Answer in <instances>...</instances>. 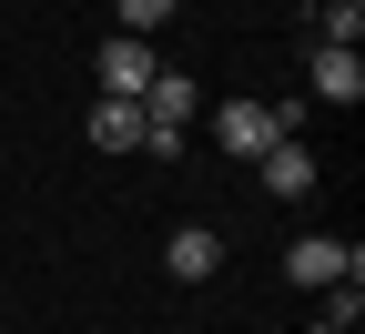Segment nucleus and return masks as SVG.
<instances>
[{"label":"nucleus","instance_id":"1","mask_svg":"<svg viewBox=\"0 0 365 334\" xmlns=\"http://www.w3.org/2000/svg\"><path fill=\"white\" fill-rule=\"evenodd\" d=\"M284 132H294V102H223V112H213V142H223V152H234V162L274 152V142H284Z\"/></svg>","mask_w":365,"mask_h":334},{"label":"nucleus","instance_id":"2","mask_svg":"<svg viewBox=\"0 0 365 334\" xmlns=\"http://www.w3.org/2000/svg\"><path fill=\"white\" fill-rule=\"evenodd\" d=\"M284 273L314 283V294H325V283H365V244H345V233H294V244H284Z\"/></svg>","mask_w":365,"mask_h":334},{"label":"nucleus","instance_id":"3","mask_svg":"<svg viewBox=\"0 0 365 334\" xmlns=\"http://www.w3.org/2000/svg\"><path fill=\"white\" fill-rule=\"evenodd\" d=\"M163 61H153V41L143 31H112L102 41V91H122V102H143V81H153Z\"/></svg>","mask_w":365,"mask_h":334},{"label":"nucleus","instance_id":"4","mask_svg":"<svg viewBox=\"0 0 365 334\" xmlns=\"http://www.w3.org/2000/svg\"><path fill=\"white\" fill-rule=\"evenodd\" d=\"M91 142H102V152H143V142H153L143 102H122V91H102V102H91Z\"/></svg>","mask_w":365,"mask_h":334},{"label":"nucleus","instance_id":"5","mask_svg":"<svg viewBox=\"0 0 365 334\" xmlns=\"http://www.w3.org/2000/svg\"><path fill=\"white\" fill-rule=\"evenodd\" d=\"M314 102H335V112H345V102H365V61H355V51H335V41H314Z\"/></svg>","mask_w":365,"mask_h":334},{"label":"nucleus","instance_id":"6","mask_svg":"<svg viewBox=\"0 0 365 334\" xmlns=\"http://www.w3.org/2000/svg\"><path fill=\"white\" fill-rule=\"evenodd\" d=\"M213 263H223V233H203V223H182L173 244H163V273H173V283H203Z\"/></svg>","mask_w":365,"mask_h":334},{"label":"nucleus","instance_id":"7","mask_svg":"<svg viewBox=\"0 0 365 334\" xmlns=\"http://www.w3.org/2000/svg\"><path fill=\"white\" fill-rule=\"evenodd\" d=\"M264 193H284V203H304V193H314V152H304L294 132H284V142L264 152Z\"/></svg>","mask_w":365,"mask_h":334},{"label":"nucleus","instance_id":"8","mask_svg":"<svg viewBox=\"0 0 365 334\" xmlns=\"http://www.w3.org/2000/svg\"><path fill=\"white\" fill-rule=\"evenodd\" d=\"M314 41L355 51V41H365V0H314Z\"/></svg>","mask_w":365,"mask_h":334},{"label":"nucleus","instance_id":"9","mask_svg":"<svg viewBox=\"0 0 365 334\" xmlns=\"http://www.w3.org/2000/svg\"><path fill=\"white\" fill-rule=\"evenodd\" d=\"M112 11H122V31H143V41H153V31L182 11V0H112Z\"/></svg>","mask_w":365,"mask_h":334},{"label":"nucleus","instance_id":"10","mask_svg":"<svg viewBox=\"0 0 365 334\" xmlns=\"http://www.w3.org/2000/svg\"><path fill=\"white\" fill-rule=\"evenodd\" d=\"M304 334H355V324H335V314H325V324H304Z\"/></svg>","mask_w":365,"mask_h":334}]
</instances>
